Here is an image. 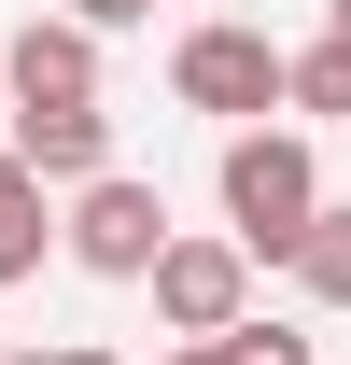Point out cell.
<instances>
[{
    "mask_svg": "<svg viewBox=\"0 0 351 365\" xmlns=\"http://www.w3.org/2000/svg\"><path fill=\"white\" fill-rule=\"evenodd\" d=\"M56 14H85L98 43H113V29H141V14H155V0H56Z\"/></svg>",
    "mask_w": 351,
    "mask_h": 365,
    "instance_id": "11",
    "label": "cell"
},
{
    "mask_svg": "<svg viewBox=\"0 0 351 365\" xmlns=\"http://www.w3.org/2000/svg\"><path fill=\"white\" fill-rule=\"evenodd\" d=\"M323 43H337V56H351V0H323Z\"/></svg>",
    "mask_w": 351,
    "mask_h": 365,
    "instance_id": "14",
    "label": "cell"
},
{
    "mask_svg": "<svg viewBox=\"0 0 351 365\" xmlns=\"http://www.w3.org/2000/svg\"><path fill=\"white\" fill-rule=\"evenodd\" d=\"M323 225V169L295 127H225V239L253 267H295V239Z\"/></svg>",
    "mask_w": 351,
    "mask_h": 365,
    "instance_id": "1",
    "label": "cell"
},
{
    "mask_svg": "<svg viewBox=\"0 0 351 365\" xmlns=\"http://www.w3.org/2000/svg\"><path fill=\"white\" fill-rule=\"evenodd\" d=\"M0 127H14V85H0Z\"/></svg>",
    "mask_w": 351,
    "mask_h": 365,
    "instance_id": "15",
    "label": "cell"
},
{
    "mask_svg": "<svg viewBox=\"0 0 351 365\" xmlns=\"http://www.w3.org/2000/svg\"><path fill=\"white\" fill-rule=\"evenodd\" d=\"M155 323H169V337L253 323V253H239V239H169V253H155Z\"/></svg>",
    "mask_w": 351,
    "mask_h": 365,
    "instance_id": "4",
    "label": "cell"
},
{
    "mask_svg": "<svg viewBox=\"0 0 351 365\" xmlns=\"http://www.w3.org/2000/svg\"><path fill=\"white\" fill-rule=\"evenodd\" d=\"M169 365H239V337H183V351Z\"/></svg>",
    "mask_w": 351,
    "mask_h": 365,
    "instance_id": "13",
    "label": "cell"
},
{
    "mask_svg": "<svg viewBox=\"0 0 351 365\" xmlns=\"http://www.w3.org/2000/svg\"><path fill=\"white\" fill-rule=\"evenodd\" d=\"M0 365H127V351H98V337H56V351H0Z\"/></svg>",
    "mask_w": 351,
    "mask_h": 365,
    "instance_id": "12",
    "label": "cell"
},
{
    "mask_svg": "<svg viewBox=\"0 0 351 365\" xmlns=\"http://www.w3.org/2000/svg\"><path fill=\"white\" fill-rule=\"evenodd\" d=\"M281 113H309V127H351V56H337V43H309V56H295V98H281Z\"/></svg>",
    "mask_w": 351,
    "mask_h": 365,
    "instance_id": "9",
    "label": "cell"
},
{
    "mask_svg": "<svg viewBox=\"0 0 351 365\" xmlns=\"http://www.w3.org/2000/svg\"><path fill=\"white\" fill-rule=\"evenodd\" d=\"M295 295L309 309H351V197H323V225L295 239Z\"/></svg>",
    "mask_w": 351,
    "mask_h": 365,
    "instance_id": "8",
    "label": "cell"
},
{
    "mask_svg": "<svg viewBox=\"0 0 351 365\" xmlns=\"http://www.w3.org/2000/svg\"><path fill=\"white\" fill-rule=\"evenodd\" d=\"M169 98H183V113H211V127H267V113L295 98V56L267 43V29H239V14H211V29H183V43H169Z\"/></svg>",
    "mask_w": 351,
    "mask_h": 365,
    "instance_id": "2",
    "label": "cell"
},
{
    "mask_svg": "<svg viewBox=\"0 0 351 365\" xmlns=\"http://www.w3.org/2000/svg\"><path fill=\"white\" fill-rule=\"evenodd\" d=\"M225 337H239V365H323L295 323H225Z\"/></svg>",
    "mask_w": 351,
    "mask_h": 365,
    "instance_id": "10",
    "label": "cell"
},
{
    "mask_svg": "<svg viewBox=\"0 0 351 365\" xmlns=\"http://www.w3.org/2000/svg\"><path fill=\"white\" fill-rule=\"evenodd\" d=\"M169 197H155V182L141 169H98V182H71V211H56V253H71V267L85 281H155V253H169Z\"/></svg>",
    "mask_w": 351,
    "mask_h": 365,
    "instance_id": "3",
    "label": "cell"
},
{
    "mask_svg": "<svg viewBox=\"0 0 351 365\" xmlns=\"http://www.w3.org/2000/svg\"><path fill=\"white\" fill-rule=\"evenodd\" d=\"M0 140H14L43 182H98V169H113V113H98V98H85V113H14Z\"/></svg>",
    "mask_w": 351,
    "mask_h": 365,
    "instance_id": "6",
    "label": "cell"
},
{
    "mask_svg": "<svg viewBox=\"0 0 351 365\" xmlns=\"http://www.w3.org/2000/svg\"><path fill=\"white\" fill-rule=\"evenodd\" d=\"M0 85H14V113H85L98 98V29L85 14H29L0 43Z\"/></svg>",
    "mask_w": 351,
    "mask_h": 365,
    "instance_id": "5",
    "label": "cell"
},
{
    "mask_svg": "<svg viewBox=\"0 0 351 365\" xmlns=\"http://www.w3.org/2000/svg\"><path fill=\"white\" fill-rule=\"evenodd\" d=\"M43 253H56V182L29 169L14 140H0V281H29Z\"/></svg>",
    "mask_w": 351,
    "mask_h": 365,
    "instance_id": "7",
    "label": "cell"
}]
</instances>
